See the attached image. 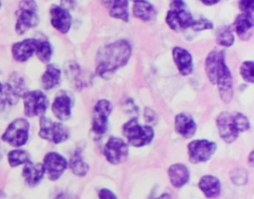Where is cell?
Masks as SVG:
<instances>
[{
  "label": "cell",
  "mask_w": 254,
  "mask_h": 199,
  "mask_svg": "<svg viewBox=\"0 0 254 199\" xmlns=\"http://www.w3.org/2000/svg\"><path fill=\"white\" fill-rule=\"evenodd\" d=\"M205 71L209 81L218 87L220 98L229 103L233 96V82L229 68L224 59V51L221 50H211L205 59Z\"/></svg>",
  "instance_id": "1"
},
{
  "label": "cell",
  "mask_w": 254,
  "mask_h": 199,
  "mask_svg": "<svg viewBox=\"0 0 254 199\" xmlns=\"http://www.w3.org/2000/svg\"><path fill=\"white\" fill-rule=\"evenodd\" d=\"M131 55V47L125 40L108 44L99 50L96 57V72L108 78L114 71L125 65Z\"/></svg>",
  "instance_id": "2"
},
{
  "label": "cell",
  "mask_w": 254,
  "mask_h": 199,
  "mask_svg": "<svg viewBox=\"0 0 254 199\" xmlns=\"http://www.w3.org/2000/svg\"><path fill=\"white\" fill-rule=\"evenodd\" d=\"M216 124L220 138L225 143L234 142L240 132L249 130L250 124L246 116L241 113H228L222 112L216 119Z\"/></svg>",
  "instance_id": "3"
},
{
  "label": "cell",
  "mask_w": 254,
  "mask_h": 199,
  "mask_svg": "<svg viewBox=\"0 0 254 199\" xmlns=\"http://www.w3.org/2000/svg\"><path fill=\"white\" fill-rule=\"evenodd\" d=\"M123 135L131 146L143 147L151 143L154 131L151 126H143L137 119H131L123 126Z\"/></svg>",
  "instance_id": "4"
},
{
  "label": "cell",
  "mask_w": 254,
  "mask_h": 199,
  "mask_svg": "<svg viewBox=\"0 0 254 199\" xmlns=\"http://www.w3.org/2000/svg\"><path fill=\"white\" fill-rule=\"evenodd\" d=\"M39 23L37 13V3L35 0H21L18 9V18L16 22V32L19 35L24 34Z\"/></svg>",
  "instance_id": "5"
},
{
  "label": "cell",
  "mask_w": 254,
  "mask_h": 199,
  "mask_svg": "<svg viewBox=\"0 0 254 199\" xmlns=\"http://www.w3.org/2000/svg\"><path fill=\"white\" fill-rule=\"evenodd\" d=\"M29 122L26 119H15L3 133L2 141L15 148L24 146L29 138Z\"/></svg>",
  "instance_id": "6"
},
{
  "label": "cell",
  "mask_w": 254,
  "mask_h": 199,
  "mask_svg": "<svg viewBox=\"0 0 254 199\" xmlns=\"http://www.w3.org/2000/svg\"><path fill=\"white\" fill-rule=\"evenodd\" d=\"M39 136L54 144H60L68 138V130L60 122H54L49 118L41 117Z\"/></svg>",
  "instance_id": "7"
},
{
  "label": "cell",
  "mask_w": 254,
  "mask_h": 199,
  "mask_svg": "<svg viewBox=\"0 0 254 199\" xmlns=\"http://www.w3.org/2000/svg\"><path fill=\"white\" fill-rule=\"evenodd\" d=\"M22 97L24 103V112L28 117L43 116L48 109L49 99L40 90L26 91Z\"/></svg>",
  "instance_id": "8"
},
{
  "label": "cell",
  "mask_w": 254,
  "mask_h": 199,
  "mask_svg": "<svg viewBox=\"0 0 254 199\" xmlns=\"http://www.w3.org/2000/svg\"><path fill=\"white\" fill-rule=\"evenodd\" d=\"M189 157L192 163L208 160L216 150V145L206 140H195L188 146Z\"/></svg>",
  "instance_id": "9"
},
{
  "label": "cell",
  "mask_w": 254,
  "mask_h": 199,
  "mask_svg": "<svg viewBox=\"0 0 254 199\" xmlns=\"http://www.w3.org/2000/svg\"><path fill=\"white\" fill-rule=\"evenodd\" d=\"M104 156L108 162L118 164L123 162L128 156V146L120 138L111 137L104 147Z\"/></svg>",
  "instance_id": "10"
},
{
  "label": "cell",
  "mask_w": 254,
  "mask_h": 199,
  "mask_svg": "<svg viewBox=\"0 0 254 199\" xmlns=\"http://www.w3.org/2000/svg\"><path fill=\"white\" fill-rule=\"evenodd\" d=\"M112 106L109 101L99 100L93 109L92 113V131L97 136H101L106 132L108 117L111 114Z\"/></svg>",
  "instance_id": "11"
},
{
  "label": "cell",
  "mask_w": 254,
  "mask_h": 199,
  "mask_svg": "<svg viewBox=\"0 0 254 199\" xmlns=\"http://www.w3.org/2000/svg\"><path fill=\"white\" fill-rule=\"evenodd\" d=\"M26 92V85L24 79L18 74H13L7 83L4 84L3 90V104L7 103L15 105L20 97Z\"/></svg>",
  "instance_id": "12"
},
{
  "label": "cell",
  "mask_w": 254,
  "mask_h": 199,
  "mask_svg": "<svg viewBox=\"0 0 254 199\" xmlns=\"http://www.w3.org/2000/svg\"><path fill=\"white\" fill-rule=\"evenodd\" d=\"M43 166L45 173L48 174L50 180H58L67 166L66 159L58 152H48L44 157Z\"/></svg>",
  "instance_id": "13"
},
{
  "label": "cell",
  "mask_w": 254,
  "mask_h": 199,
  "mask_svg": "<svg viewBox=\"0 0 254 199\" xmlns=\"http://www.w3.org/2000/svg\"><path fill=\"white\" fill-rule=\"evenodd\" d=\"M191 14L185 9L181 10H169L166 15L167 25L175 32H181L191 27L193 23Z\"/></svg>",
  "instance_id": "14"
},
{
  "label": "cell",
  "mask_w": 254,
  "mask_h": 199,
  "mask_svg": "<svg viewBox=\"0 0 254 199\" xmlns=\"http://www.w3.org/2000/svg\"><path fill=\"white\" fill-rule=\"evenodd\" d=\"M51 23L53 27L62 34H66L71 26V16L69 12L59 5H52L50 9Z\"/></svg>",
  "instance_id": "15"
},
{
  "label": "cell",
  "mask_w": 254,
  "mask_h": 199,
  "mask_svg": "<svg viewBox=\"0 0 254 199\" xmlns=\"http://www.w3.org/2000/svg\"><path fill=\"white\" fill-rule=\"evenodd\" d=\"M38 40L36 39H26L21 42L15 43L12 46V55L15 60L19 62H24L28 60L34 53L37 48Z\"/></svg>",
  "instance_id": "16"
},
{
  "label": "cell",
  "mask_w": 254,
  "mask_h": 199,
  "mask_svg": "<svg viewBox=\"0 0 254 199\" xmlns=\"http://www.w3.org/2000/svg\"><path fill=\"white\" fill-rule=\"evenodd\" d=\"M52 110L57 119L61 121H66L71 116V99L65 92H61L55 98Z\"/></svg>",
  "instance_id": "17"
},
{
  "label": "cell",
  "mask_w": 254,
  "mask_h": 199,
  "mask_svg": "<svg viewBox=\"0 0 254 199\" xmlns=\"http://www.w3.org/2000/svg\"><path fill=\"white\" fill-rule=\"evenodd\" d=\"M174 61L183 75H189L192 71V57L191 54L185 49L176 47L173 50Z\"/></svg>",
  "instance_id": "18"
},
{
  "label": "cell",
  "mask_w": 254,
  "mask_h": 199,
  "mask_svg": "<svg viewBox=\"0 0 254 199\" xmlns=\"http://www.w3.org/2000/svg\"><path fill=\"white\" fill-rule=\"evenodd\" d=\"M254 25V19L253 14H247V13H241L239 14L234 22V27L237 35L240 39L243 41L249 40V38L252 36V30Z\"/></svg>",
  "instance_id": "19"
},
{
  "label": "cell",
  "mask_w": 254,
  "mask_h": 199,
  "mask_svg": "<svg viewBox=\"0 0 254 199\" xmlns=\"http://www.w3.org/2000/svg\"><path fill=\"white\" fill-rule=\"evenodd\" d=\"M45 168L42 163H34L28 161L25 163V166L22 171L23 178L25 182L30 186L37 185L44 177Z\"/></svg>",
  "instance_id": "20"
},
{
  "label": "cell",
  "mask_w": 254,
  "mask_h": 199,
  "mask_svg": "<svg viewBox=\"0 0 254 199\" xmlns=\"http://www.w3.org/2000/svg\"><path fill=\"white\" fill-rule=\"evenodd\" d=\"M175 128L176 131L184 138H191L196 131V125L192 117L187 113H181L176 116Z\"/></svg>",
  "instance_id": "21"
},
{
  "label": "cell",
  "mask_w": 254,
  "mask_h": 199,
  "mask_svg": "<svg viewBox=\"0 0 254 199\" xmlns=\"http://www.w3.org/2000/svg\"><path fill=\"white\" fill-rule=\"evenodd\" d=\"M171 183L174 187L180 188L184 186L190 179V172L186 165L182 163H176L169 167L168 170Z\"/></svg>",
  "instance_id": "22"
},
{
  "label": "cell",
  "mask_w": 254,
  "mask_h": 199,
  "mask_svg": "<svg viewBox=\"0 0 254 199\" xmlns=\"http://www.w3.org/2000/svg\"><path fill=\"white\" fill-rule=\"evenodd\" d=\"M198 187L208 198H216L220 194L221 185L219 180L212 175H204L198 182Z\"/></svg>",
  "instance_id": "23"
},
{
  "label": "cell",
  "mask_w": 254,
  "mask_h": 199,
  "mask_svg": "<svg viewBox=\"0 0 254 199\" xmlns=\"http://www.w3.org/2000/svg\"><path fill=\"white\" fill-rule=\"evenodd\" d=\"M103 2L111 17L124 22L128 21V0H103Z\"/></svg>",
  "instance_id": "24"
},
{
  "label": "cell",
  "mask_w": 254,
  "mask_h": 199,
  "mask_svg": "<svg viewBox=\"0 0 254 199\" xmlns=\"http://www.w3.org/2000/svg\"><path fill=\"white\" fill-rule=\"evenodd\" d=\"M133 14L136 18L142 21H152L156 17L155 7L146 0L134 1Z\"/></svg>",
  "instance_id": "25"
},
{
  "label": "cell",
  "mask_w": 254,
  "mask_h": 199,
  "mask_svg": "<svg viewBox=\"0 0 254 199\" xmlns=\"http://www.w3.org/2000/svg\"><path fill=\"white\" fill-rule=\"evenodd\" d=\"M61 81V70L54 64H49L42 76V85L46 90H51L59 85Z\"/></svg>",
  "instance_id": "26"
},
{
  "label": "cell",
  "mask_w": 254,
  "mask_h": 199,
  "mask_svg": "<svg viewBox=\"0 0 254 199\" xmlns=\"http://www.w3.org/2000/svg\"><path fill=\"white\" fill-rule=\"evenodd\" d=\"M69 166L72 172L77 176H84L88 171V164L82 159L81 153L75 150L70 157Z\"/></svg>",
  "instance_id": "27"
},
{
  "label": "cell",
  "mask_w": 254,
  "mask_h": 199,
  "mask_svg": "<svg viewBox=\"0 0 254 199\" xmlns=\"http://www.w3.org/2000/svg\"><path fill=\"white\" fill-rule=\"evenodd\" d=\"M30 161V156L26 150L13 149L8 153V162L11 167H16Z\"/></svg>",
  "instance_id": "28"
},
{
  "label": "cell",
  "mask_w": 254,
  "mask_h": 199,
  "mask_svg": "<svg viewBox=\"0 0 254 199\" xmlns=\"http://www.w3.org/2000/svg\"><path fill=\"white\" fill-rule=\"evenodd\" d=\"M216 41L222 47H231L234 43V36L228 27H221L216 32Z\"/></svg>",
  "instance_id": "29"
},
{
  "label": "cell",
  "mask_w": 254,
  "mask_h": 199,
  "mask_svg": "<svg viewBox=\"0 0 254 199\" xmlns=\"http://www.w3.org/2000/svg\"><path fill=\"white\" fill-rule=\"evenodd\" d=\"M35 53L40 60H42L43 62H48L52 56V48L50 43L48 41L38 40Z\"/></svg>",
  "instance_id": "30"
},
{
  "label": "cell",
  "mask_w": 254,
  "mask_h": 199,
  "mask_svg": "<svg viewBox=\"0 0 254 199\" xmlns=\"http://www.w3.org/2000/svg\"><path fill=\"white\" fill-rule=\"evenodd\" d=\"M253 62L252 61H244L240 66V73L241 76L245 81H248L250 83L253 82Z\"/></svg>",
  "instance_id": "31"
},
{
  "label": "cell",
  "mask_w": 254,
  "mask_h": 199,
  "mask_svg": "<svg viewBox=\"0 0 254 199\" xmlns=\"http://www.w3.org/2000/svg\"><path fill=\"white\" fill-rule=\"evenodd\" d=\"M191 28L194 30V31H203V30H208V29H211L212 28V23L207 20V19H204V18H200L196 21H193L192 25H191Z\"/></svg>",
  "instance_id": "32"
},
{
  "label": "cell",
  "mask_w": 254,
  "mask_h": 199,
  "mask_svg": "<svg viewBox=\"0 0 254 199\" xmlns=\"http://www.w3.org/2000/svg\"><path fill=\"white\" fill-rule=\"evenodd\" d=\"M238 6L242 13L253 14L254 10V0H239Z\"/></svg>",
  "instance_id": "33"
},
{
  "label": "cell",
  "mask_w": 254,
  "mask_h": 199,
  "mask_svg": "<svg viewBox=\"0 0 254 199\" xmlns=\"http://www.w3.org/2000/svg\"><path fill=\"white\" fill-rule=\"evenodd\" d=\"M98 195H99V199H117L115 194L109 189H101Z\"/></svg>",
  "instance_id": "34"
},
{
  "label": "cell",
  "mask_w": 254,
  "mask_h": 199,
  "mask_svg": "<svg viewBox=\"0 0 254 199\" xmlns=\"http://www.w3.org/2000/svg\"><path fill=\"white\" fill-rule=\"evenodd\" d=\"M185 8L184 0H171V10H181Z\"/></svg>",
  "instance_id": "35"
},
{
  "label": "cell",
  "mask_w": 254,
  "mask_h": 199,
  "mask_svg": "<svg viewBox=\"0 0 254 199\" xmlns=\"http://www.w3.org/2000/svg\"><path fill=\"white\" fill-rule=\"evenodd\" d=\"M74 4H75V0H62L61 7L68 11L69 9L74 7Z\"/></svg>",
  "instance_id": "36"
},
{
  "label": "cell",
  "mask_w": 254,
  "mask_h": 199,
  "mask_svg": "<svg viewBox=\"0 0 254 199\" xmlns=\"http://www.w3.org/2000/svg\"><path fill=\"white\" fill-rule=\"evenodd\" d=\"M202 4L206 5V6H212V5H215L217 4L220 0H199Z\"/></svg>",
  "instance_id": "37"
},
{
  "label": "cell",
  "mask_w": 254,
  "mask_h": 199,
  "mask_svg": "<svg viewBox=\"0 0 254 199\" xmlns=\"http://www.w3.org/2000/svg\"><path fill=\"white\" fill-rule=\"evenodd\" d=\"M3 90H4V84L0 82V103L3 102Z\"/></svg>",
  "instance_id": "38"
},
{
  "label": "cell",
  "mask_w": 254,
  "mask_h": 199,
  "mask_svg": "<svg viewBox=\"0 0 254 199\" xmlns=\"http://www.w3.org/2000/svg\"><path fill=\"white\" fill-rule=\"evenodd\" d=\"M56 199H69V198L67 197V195H66V194L62 193V194H60Z\"/></svg>",
  "instance_id": "39"
},
{
  "label": "cell",
  "mask_w": 254,
  "mask_h": 199,
  "mask_svg": "<svg viewBox=\"0 0 254 199\" xmlns=\"http://www.w3.org/2000/svg\"><path fill=\"white\" fill-rule=\"evenodd\" d=\"M249 161H250V163H251V164L253 163V151H251V152H250V156H249Z\"/></svg>",
  "instance_id": "40"
},
{
  "label": "cell",
  "mask_w": 254,
  "mask_h": 199,
  "mask_svg": "<svg viewBox=\"0 0 254 199\" xmlns=\"http://www.w3.org/2000/svg\"><path fill=\"white\" fill-rule=\"evenodd\" d=\"M0 7H1V2H0Z\"/></svg>",
  "instance_id": "41"
},
{
  "label": "cell",
  "mask_w": 254,
  "mask_h": 199,
  "mask_svg": "<svg viewBox=\"0 0 254 199\" xmlns=\"http://www.w3.org/2000/svg\"><path fill=\"white\" fill-rule=\"evenodd\" d=\"M134 1H139V0H134Z\"/></svg>",
  "instance_id": "42"
},
{
  "label": "cell",
  "mask_w": 254,
  "mask_h": 199,
  "mask_svg": "<svg viewBox=\"0 0 254 199\" xmlns=\"http://www.w3.org/2000/svg\"><path fill=\"white\" fill-rule=\"evenodd\" d=\"M0 197H1V193H0Z\"/></svg>",
  "instance_id": "43"
}]
</instances>
